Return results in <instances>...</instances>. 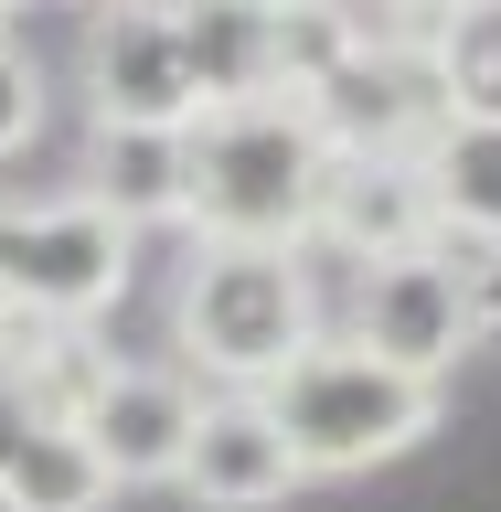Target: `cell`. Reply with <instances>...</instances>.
Here are the masks:
<instances>
[{"label":"cell","mask_w":501,"mask_h":512,"mask_svg":"<svg viewBox=\"0 0 501 512\" xmlns=\"http://www.w3.org/2000/svg\"><path fill=\"white\" fill-rule=\"evenodd\" d=\"M331 160L342 150L299 96L203 107L192 118V171H182V235L192 246H310Z\"/></svg>","instance_id":"cell-1"},{"label":"cell","mask_w":501,"mask_h":512,"mask_svg":"<svg viewBox=\"0 0 501 512\" xmlns=\"http://www.w3.org/2000/svg\"><path fill=\"white\" fill-rule=\"evenodd\" d=\"M320 342L310 246H192L171 278V363L214 395H267V384Z\"/></svg>","instance_id":"cell-2"},{"label":"cell","mask_w":501,"mask_h":512,"mask_svg":"<svg viewBox=\"0 0 501 512\" xmlns=\"http://www.w3.org/2000/svg\"><path fill=\"white\" fill-rule=\"evenodd\" d=\"M256 406L278 416V438H288V459H299V480H352V470L406 459L416 438H438V384L374 363V352L342 342V331H320V342L299 352V363H288Z\"/></svg>","instance_id":"cell-3"},{"label":"cell","mask_w":501,"mask_h":512,"mask_svg":"<svg viewBox=\"0 0 501 512\" xmlns=\"http://www.w3.org/2000/svg\"><path fill=\"white\" fill-rule=\"evenodd\" d=\"M128 278H139V235L107 203H86V192H11L0 203V288L22 320L96 331L128 299Z\"/></svg>","instance_id":"cell-4"},{"label":"cell","mask_w":501,"mask_h":512,"mask_svg":"<svg viewBox=\"0 0 501 512\" xmlns=\"http://www.w3.org/2000/svg\"><path fill=\"white\" fill-rule=\"evenodd\" d=\"M342 342H363L374 363H395V374L448 384V374L480 352V320H470V256L448 246V235H427V246H406V256L352 267V320H342Z\"/></svg>","instance_id":"cell-5"},{"label":"cell","mask_w":501,"mask_h":512,"mask_svg":"<svg viewBox=\"0 0 501 512\" xmlns=\"http://www.w3.org/2000/svg\"><path fill=\"white\" fill-rule=\"evenodd\" d=\"M75 86H86V128H192L203 118V86H192L182 32H171L160 0H107V11H86Z\"/></svg>","instance_id":"cell-6"},{"label":"cell","mask_w":501,"mask_h":512,"mask_svg":"<svg viewBox=\"0 0 501 512\" xmlns=\"http://www.w3.org/2000/svg\"><path fill=\"white\" fill-rule=\"evenodd\" d=\"M192 416H203V384L182 363H118L107 352V374L86 384V406H75V438L96 448V470L139 491V480H171L192 448Z\"/></svg>","instance_id":"cell-7"},{"label":"cell","mask_w":501,"mask_h":512,"mask_svg":"<svg viewBox=\"0 0 501 512\" xmlns=\"http://www.w3.org/2000/svg\"><path fill=\"white\" fill-rule=\"evenodd\" d=\"M299 107L331 128V150H416L427 118H438L427 64H416V32H363V43L299 96Z\"/></svg>","instance_id":"cell-8"},{"label":"cell","mask_w":501,"mask_h":512,"mask_svg":"<svg viewBox=\"0 0 501 512\" xmlns=\"http://www.w3.org/2000/svg\"><path fill=\"white\" fill-rule=\"evenodd\" d=\"M171 491H182L192 512H278L288 491H299V459H288L278 416L256 406V395H203Z\"/></svg>","instance_id":"cell-9"},{"label":"cell","mask_w":501,"mask_h":512,"mask_svg":"<svg viewBox=\"0 0 501 512\" xmlns=\"http://www.w3.org/2000/svg\"><path fill=\"white\" fill-rule=\"evenodd\" d=\"M427 235H438V214H427L416 150H342L331 160V192H320L310 246L374 267V256H406V246H427Z\"/></svg>","instance_id":"cell-10"},{"label":"cell","mask_w":501,"mask_h":512,"mask_svg":"<svg viewBox=\"0 0 501 512\" xmlns=\"http://www.w3.org/2000/svg\"><path fill=\"white\" fill-rule=\"evenodd\" d=\"M171 32H182V64L203 107H246V96H278V0H160Z\"/></svg>","instance_id":"cell-11"},{"label":"cell","mask_w":501,"mask_h":512,"mask_svg":"<svg viewBox=\"0 0 501 512\" xmlns=\"http://www.w3.org/2000/svg\"><path fill=\"white\" fill-rule=\"evenodd\" d=\"M182 171H192V128H86L75 192L107 203L128 235H150V224H182Z\"/></svg>","instance_id":"cell-12"},{"label":"cell","mask_w":501,"mask_h":512,"mask_svg":"<svg viewBox=\"0 0 501 512\" xmlns=\"http://www.w3.org/2000/svg\"><path fill=\"white\" fill-rule=\"evenodd\" d=\"M416 182L448 246H501V118H427Z\"/></svg>","instance_id":"cell-13"},{"label":"cell","mask_w":501,"mask_h":512,"mask_svg":"<svg viewBox=\"0 0 501 512\" xmlns=\"http://www.w3.org/2000/svg\"><path fill=\"white\" fill-rule=\"evenodd\" d=\"M416 64L438 118H501V0H448L416 22Z\"/></svg>","instance_id":"cell-14"},{"label":"cell","mask_w":501,"mask_h":512,"mask_svg":"<svg viewBox=\"0 0 501 512\" xmlns=\"http://www.w3.org/2000/svg\"><path fill=\"white\" fill-rule=\"evenodd\" d=\"M0 491L22 512H107L118 502V480L96 470V448L75 438V416H43V427H22L0 448Z\"/></svg>","instance_id":"cell-15"},{"label":"cell","mask_w":501,"mask_h":512,"mask_svg":"<svg viewBox=\"0 0 501 512\" xmlns=\"http://www.w3.org/2000/svg\"><path fill=\"white\" fill-rule=\"evenodd\" d=\"M54 118V86H43V54H22L11 32H0V160H22Z\"/></svg>","instance_id":"cell-16"},{"label":"cell","mask_w":501,"mask_h":512,"mask_svg":"<svg viewBox=\"0 0 501 512\" xmlns=\"http://www.w3.org/2000/svg\"><path fill=\"white\" fill-rule=\"evenodd\" d=\"M470 256V320H480V352H501V246H459Z\"/></svg>","instance_id":"cell-17"},{"label":"cell","mask_w":501,"mask_h":512,"mask_svg":"<svg viewBox=\"0 0 501 512\" xmlns=\"http://www.w3.org/2000/svg\"><path fill=\"white\" fill-rule=\"evenodd\" d=\"M384 11H395V32H416L427 11H448V0H384Z\"/></svg>","instance_id":"cell-18"},{"label":"cell","mask_w":501,"mask_h":512,"mask_svg":"<svg viewBox=\"0 0 501 512\" xmlns=\"http://www.w3.org/2000/svg\"><path fill=\"white\" fill-rule=\"evenodd\" d=\"M0 320H11V288H0Z\"/></svg>","instance_id":"cell-19"},{"label":"cell","mask_w":501,"mask_h":512,"mask_svg":"<svg viewBox=\"0 0 501 512\" xmlns=\"http://www.w3.org/2000/svg\"><path fill=\"white\" fill-rule=\"evenodd\" d=\"M75 11H107V0H75Z\"/></svg>","instance_id":"cell-20"},{"label":"cell","mask_w":501,"mask_h":512,"mask_svg":"<svg viewBox=\"0 0 501 512\" xmlns=\"http://www.w3.org/2000/svg\"><path fill=\"white\" fill-rule=\"evenodd\" d=\"M0 512H22V502H11V491H0Z\"/></svg>","instance_id":"cell-21"},{"label":"cell","mask_w":501,"mask_h":512,"mask_svg":"<svg viewBox=\"0 0 501 512\" xmlns=\"http://www.w3.org/2000/svg\"><path fill=\"white\" fill-rule=\"evenodd\" d=\"M0 22H11V0H0Z\"/></svg>","instance_id":"cell-22"}]
</instances>
